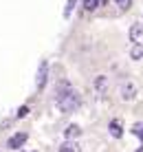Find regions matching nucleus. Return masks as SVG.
<instances>
[{
	"label": "nucleus",
	"mask_w": 143,
	"mask_h": 152,
	"mask_svg": "<svg viewBox=\"0 0 143 152\" xmlns=\"http://www.w3.org/2000/svg\"><path fill=\"white\" fill-rule=\"evenodd\" d=\"M55 99H57V108H60L62 113H75L79 106H82V97L77 95L75 91L71 88V84H68L66 80L57 84L55 88Z\"/></svg>",
	"instance_id": "nucleus-1"
},
{
	"label": "nucleus",
	"mask_w": 143,
	"mask_h": 152,
	"mask_svg": "<svg viewBox=\"0 0 143 152\" xmlns=\"http://www.w3.org/2000/svg\"><path fill=\"white\" fill-rule=\"evenodd\" d=\"M46 75H49V64H46V60H42L40 69H38V75H35V86H38V88L46 86Z\"/></svg>",
	"instance_id": "nucleus-2"
},
{
	"label": "nucleus",
	"mask_w": 143,
	"mask_h": 152,
	"mask_svg": "<svg viewBox=\"0 0 143 152\" xmlns=\"http://www.w3.org/2000/svg\"><path fill=\"white\" fill-rule=\"evenodd\" d=\"M134 95H136V86L132 82H125V84H121V97L128 102V99H134Z\"/></svg>",
	"instance_id": "nucleus-3"
},
{
	"label": "nucleus",
	"mask_w": 143,
	"mask_h": 152,
	"mask_svg": "<svg viewBox=\"0 0 143 152\" xmlns=\"http://www.w3.org/2000/svg\"><path fill=\"white\" fill-rule=\"evenodd\" d=\"M108 130H110V134H112L115 139H121V134H123V126H121L119 119H112V121L108 124Z\"/></svg>",
	"instance_id": "nucleus-4"
},
{
	"label": "nucleus",
	"mask_w": 143,
	"mask_h": 152,
	"mask_svg": "<svg viewBox=\"0 0 143 152\" xmlns=\"http://www.w3.org/2000/svg\"><path fill=\"white\" fill-rule=\"evenodd\" d=\"M24 141H26V134H24V132H18V134H13V137L9 139V148H11V150H18Z\"/></svg>",
	"instance_id": "nucleus-5"
},
{
	"label": "nucleus",
	"mask_w": 143,
	"mask_h": 152,
	"mask_svg": "<svg viewBox=\"0 0 143 152\" xmlns=\"http://www.w3.org/2000/svg\"><path fill=\"white\" fill-rule=\"evenodd\" d=\"M79 134H82V128H79V126H75V124H71L68 126V128L64 130V137L68 139V141H73V139H77Z\"/></svg>",
	"instance_id": "nucleus-6"
},
{
	"label": "nucleus",
	"mask_w": 143,
	"mask_h": 152,
	"mask_svg": "<svg viewBox=\"0 0 143 152\" xmlns=\"http://www.w3.org/2000/svg\"><path fill=\"white\" fill-rule=\"evenodd\" d=\"M106 88H108V77H106V75H99L97 80H95V91H97V93H104Z\"/></svg>",
	"instance_id": "nucleus-7"
},
{
	"label": "nucleus",
	"mask_w": 143,
	"mask_h": 152,
	"mask_svg": "<svg viewBox=\"0 0 143 152\" xmlns=\"http://www.w3.org/2000/svg\"><path fill=\"white\" fill-rule=\"evenodd\" d=\"M141 35H143L141 24H132V27H130V40H132V42H139Z\"/></svg>",
	"instance_id": "nucleus-8"
},
{
	"label": "nucleus",
	"mask_w": 143,
	"mask_h": 152,
	"mask_svg": "<svg viewBox=\"0 0 143 152\" xmlns=\"http://www.w3.org/2000/svg\"><path fill=\"white\" fill-rule=\"evenodd\" d=\"M60 152H82V150H79V145L75 141H64V143L60 145Z\"/></svg>",
	"instance_id": "nucleus-9"
},
{
	"label": "nucleus",
	"mask_w": 143,
	"mask_h": 152,
	"mask_svg": "<svg viewBox=\"0 0 143 152\" xmlns=\"http://www.w3.org/2000/svg\"><path fill=\"white\" fill-rule=\"evenodd\" d=\"M130 57H132V60H141V57H143V46L141 44H134V46H132V51H130Z\"/></svg>",
	"instance_id": "nucleus-10"
},
{
	"label": "nucleus",
	"mask_w": 143,
	"mask_h": 152,
	"mask_svg": "<svg viewBox=\"0 0 143 152\" xmlns=\"http://www.w3.org/2000/svg\"><path fill=\"white\" fill-rule=\"evenodd\" d=\"M75 4H77V0H66V7H64V18H71V13H73V9H75Z\"/></svg>",
	"instance_id": "nucleus-11"
},
{
	"label": "nucleus",
	"mask_w": 143,
	"mask_h": 152,
	"mask_svg": "<svg viewBox=\"0 0 143 152\" xmlns=\"http://www.w3.org/2000/svg\"><path fill=\"white\" fill-rule=\"evenodd\" d=\"M117 2V7L121 9V11H128V9L132 7V0H115Z\"/></svg>",
	"instance_id": "nucleus-12"
},
{
	"label": "nucleus",
	"mask_w": 143,
	"mask_h": 152,
	"mask_svg": "<svg viewBox=\"0 0 143 152\" xmlns=\"http://www.w3.org/2000/svg\"><path fill=\"white\" fill-rule=\"evenodd\" d=\"M99 4V0H86V11H95Z\"/></svg>",
	"instance_id": "nucleus-13"
},
{
	"label": "nucleus",
	"mask_w": 143,
	"mask_h": 152,
	"mask_svg": "<svg viewBox=\"0 0 143 152\" xmlns=\"http://www.w3.org/2000/svg\"><path fill=\"white\" fill-rule=\"evenodd\" d=\"M134 132L139 134V139L143 141V126H136V128H134Z\"/></svg>",
	"instance_id": "nucleus-14"
},
{
	"label": "nucleus",
	"mask_w": 143,
	"mask_h": 152,
	"mask_svg": "<svg viewBox=\"0 0 143 152\" xmlns=\"http://www.w3.org/2000/svg\"><path fill=\"white\" fill-rule=\"evenodd\" d=\"M136 152H143V148H139V150H136Z\"/></svg>",
	"instance_id": "nucleus-15"
}]
</instances>
